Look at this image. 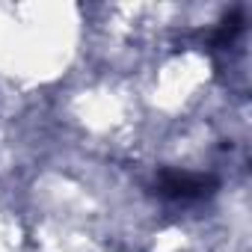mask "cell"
I'll list each match as a JSON object with an SVG mask.
<instances>
[{
	"label": "cell",
	"instance_id": "obj_1",
	"mask_svg": "<svg viewBox=\"0 0 252 252\" xmlns=\"http://www.w3.org/2000/svg\"><path fill=\"white\" fill-rule=\"evenodd\" d=\"M160 193L163 196H172V199H202L208 196L217 181L208 178V175H190V172H163L160 181H158Z\"/></svg>",
	"mask_w": 252,
	"mask_h": 252
}]
</instances>
